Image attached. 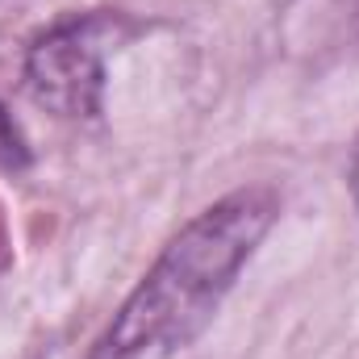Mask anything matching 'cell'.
<instances>
[{
  "instance_id": "6da1fadb",
  "label": "cell",
  "mask_w": 359,
  "mask_h": 359,
  "mask_svg": "<svg viewBox=\"0 0 359 359\" xmlns=\"http://www.w3.org/2000/svg\"><path fill=\"white\" fill-rule=\"evenodd\" d=\"M276 217L280 196L268 184L234 188L201 209L121 301L92 359H163L201 339Z\"/></svg>"
},
{
  "instance_id": "7a4b0ae2",
  "label": "cell",
  "mask_w": 359,
  "mask_h": 359,
  "mask_svg": "<svg viewBox=\"0 0 359 359\" xmlns=\"http://www.w3.org/2000/svg\"><path fill=\"white\" fill-rule=\"evenodd\" d=\"M121 17L84 13L50 25L25 50L21 80L34 104L67 121H88L104 104V55L117 42Z\"/></svg>"
},
{
  "instance_id": "3957f363",
  "label": "cell",
  "mask_w": 359,
  "mask_h": 359,
  "mask_svg": "<svg viewBox=\"0 0 359 359\" xmlns=\"http://www.w3.org/2000/svg\"><path fill=\"white\" fill-rule=\"evenodd\" d=\"M0 163H8V168L25 163V142H21V134H17V126L4 109H0Z\"/></svg>"
},
{
  "instance_id": "277c9868",
  "label": "cell",
  "mask_w": 359,
  "mask_h": 359,
  "mask_svg": "<svg viewBox=\"0 0 359 359\" xmlns=\"http://www.w3.org/2000/svg\"><path fill=\"white\" fill-rule=\"evenodd\" d=\"M351 196H355V209H359V147L351 155Z\"/></svg>"
}]
</instances>
